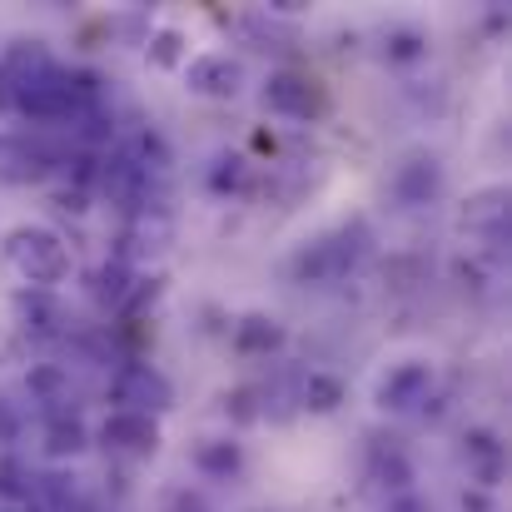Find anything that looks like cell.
I'll return each instance as SVG.
<instances>
[{
	"label": "cell",
	"mask_w": 512,
	"mask_h": 512,
	"mask_svg": "<svg viewBox=\"0 0 512 512\" xmlns=\"http://www.w3.org/2000/svg\"><path fill=\"white\" fill-rule=\"evenodd\" d=\"M5 259H10V269H15L30 289H50V284H60V279L70 274V249H65V239H60L55 229H45V224H15V229L5 234Z\"/></svg>",
	"instance_id": "cell-1"
},
{
	"label": "cell",
	"mask_w": 512,
	"mask_h": 512,
	"mask_svg": "<svg viewBox=\"0 0 512 512\" xmlns=\"http://www.w3.org/2000/svg\"><path fill=\"white\" fill-rule=\"evenodd\" d=\"M110 398H115V413H145V418H155V413L174 408V383L160 368H150V363H125L110 378Z\"/></svg>",
	"instance_id": "cell-2"
},
{
	"label": "cell",
	"mask_w": 512,
	"mask_h": 512,
	"mask_svg": "<svg viewBox=\"0 0 512 512\" xmlns=\"http://www.w3.org/2000/svg\"><path fill=\"white\" fill-rule=\"evenodd\" d=\"M358 254H363V229H339V234H329V239H314V244L294 259V274H299L304 284H334V279H343V274L358 264Z\"/></svg>",
	"instance_id": "cell-3"
},
{
	"label": "cell",
	"mask_w": 512,
	"mask_h": 512,
	"mask_svg": "<svg viewBox=\"0 0 512 512\" xmlns=\"http://www.w3.org/2000/svg\"><path fill=\"white\" fill-rule=\"evenodd\" d=\"M259 100H264L269 115H284V120H309V115L324 110V90H319V80H309V75H299V70H279V75H269L264 90H259Z\"/></svg>",
	"instance_id": "cell-4"
},
{
	"label": "cell",
	"mask_w": 512,
	"mask_h": 512,
	"mask_svg": "<svg viewBox=\"0 0 512 512\" xmlns=\"http://www.w3.org/2000/svg\"><path fill=\"white\" fill-rule=\"evenodd\" d=\"M184 90L189 95H204V100H234L244 90V65L224 50H209V55H194L184 65Z\"/></svg>",
	"instance_id": "cell-5"
},
{
	"label": "cell",
	"mask_w": 512,
	"mask_h": 512,
	"mask_svg": "<svg viewBox=\"0 0 512 512\" xmlns=\"http://www.w3.org/2000/svg\"><path fill=\"white\" fill-rule=\"evenodd\" d=\"M458 229L498 249V244L508 239V184H488V189H478L473 199H463Z\"/></svg>",
	"instance_id": "cell-6"
},
{
	"label": "cell",
	"mask_w": 512,
	"mask_h": 512,
	"mask_svg": "<svg viewBox=\"0 0 512 512\" xmlns=\"http://www.w3.org/2000/svg\"><path fill=\"white\" fill-rule=\"evenodd\" d=\"M100 443L110 453H125V458H155L160 453V423L145 418V413H110L100 423Z\"/></svg>",
	"instance_id": "cell-7"
},
{
	"label": "cell",
	"mask_w": 512,
	"mask_h": 512,
	"mask_svg": "<svg viewBox=\"0 0 512 512\" xmlns=\"http://www.w3.org/2000/svg\"><path fill=\"white\" fill-rule=\"evenodd\" d=\"M55 170V150L30 145L20 135H0V184H40Z\"/></svg>",
	"instance_id": "cell-8"
},
{
	"label": "cell",
	"mask_w": 512,
	"mask_h": 512,
	"mask_svg": "<svg viewBox=\"0 0 512 512\" xmlns=\"http://www.w3.org/2000/svg\"><path fill=\"white\" fill-rule=\"evenodd\" d=\"M428 383H433V368H428L423 358H408V363L388 368V378L378 383V408H383V413H403V408L423 403Z\"/></svg>",
	"instance_id": "cell-9"
},
{
	"label": "cell",
	"mask_w": 512,
	"mask_h": 512,
	"mask_svg": "<svg viewBox=\"0 0 512 512\" xmlns=\"http://www.w3.org/2000/svg\"><path fill=\"white\" fill-rule=\"evenodd\" d=\"M438 189H443V165H438L433 155H413V160H403L398 174H393V199H398L403 209H418V204L438 199Z\"/></svg>",
	"instance_id": "cell-10"
},
{
	"label": "cell",
	"mask_w": 512,
	"mask_h": 512,
	"mask_svg": "<svg viewBox=\"0 0 512 512\" xmlns=\"http://www.w3.org/2000/svg\"><path fill=\"white\" fill-rule=\"evenodd\" d=\"M120 264L125 259H150V254H160L165 244H170V214L165 209H135V219H130V229L120 234Z\"/></svg>",
	"instance_id": "cell-11"
},
{
	"label": "cell",
	"mask_w": 512,
	"mask_h": 512,
	"mask_svg": "<svg viewBox=\"0 0 512 512\" xmlns=\"http://www.w3.org/2000/svg\"><path fill=\"white\" fill-rule=\"evenodd\" d=\"M45 70H55V60H50V50H45L40 40H15V45L5 50V60H0V75H5V85L35 80V75H45Z\"/></svg>",
	"instance_id": "cell-12"
},
{
	"label": "cell",
	"mask_w": 512,
	"mask_h": 512,
	"mask_svg": "<svg viewBox=\"0 0 512 512\" xmlns=\"http://www.w3.org/2000/svg\"><path fill=\"white\" fill-rule=\"evenodd\" d=\"M234 348L239 353H274V348H284V324L269 314H244L234 324Z\"/></svg>",
	"instance_id": "cell-13"
},
{
	"label": "cell",
	"mask_w": 512,
	"mask_h": 512,
	"mask_svg": "<svg viewBox=\"0 0 512 512\" xmlns=\"http://www.w3.org/2000/svg\"><path fill=\"white\" fill-rule=\"evenodd\" d=\"M373 478H378L393 498L413 488V468H408V458H403L398 448H383V443L373 448Z\"/></svg>",
	"instance_id": "cell-14"
},
{
	"label": "cell",
	"mask_w": 512,
	"mask_h": 512,
	"mask_svg": "<svg viewBox=\"0 0 512 512\" xmlns=\"http://www.w3.org/2000/svg\"><path fill=\"white\" fill-rule=\"evenodd\" d=\"M130 289H135V279H130V269H125L120 259L105 264V269H95V299H100L105 309H125Z\"/></svg>",
	"instance_id": "cell-15"
},
{
	"label": "cell",
	"mask_w": 512,
	"mask_h": 512,
	"mask_svg": "<svg viewBox=\"0 0 512 512\" xmlns=\"http://www.w3.org/2000/svg\"><path fill=\"white\" fill-rule=\"evenodd\" d=\"M45 453L50 458H75V453H85V428L75 423V418H50L45 423Z\"/></svg>",
	"instance_id": "cell-16"
},
{
	"label": "cell",
	"mask_w": 512,
	"mask_h": 512,
	"mask_svg": "<svg viewBox=\"0 0 512 512\" xmlns=\"http://www.w3.org/2000/svg\"><path fill=\"white\" fill-rule=\"evenodd\" d=\"M239 463H244L239 443H199L194 448V468L209 478H229V473H239Z\"/></svg>",
	"instance_id": "cell-17"
},
{
	"label": "cell",
	"mask_w": 512,
	"mask_h": 512,
	"mask_svg": "<svg viewBox=\"0 0 512 512\" xmlns=\"http://www.w3.org/2000/svg\"><path fill=\"white\" fill-rule=\"evenodd\" d=\"M15 314L25 319V329H30V334H55V319H60V309L45 299V289L20 294V299H15Z\"/></svg>",
	"instance_id": "cell-18"
},
{
	"label": "cell",
	"mask_w": 512,
	"mask_h": 512,
	"mask_svg": "<svg viewBox=\"0 0 512 512\" xmlns=\"http://www.w3.org/2000/svg\"><path fill=\"white\" fill-rule=\"evenodd\" d=\"M463 443H468V453L483 463V468H478V473H483V488H493V483H498V468H503V443H498L488 428H473Z\"/></svg>",
	"instance_id": "cell-19"
},
{
	"label": "cell",
	"mask_w": 512,
	"mask_h": 512,
	"mask_svg": "<svg viewBox=\"0 0 512 512\" xmlns=\"http://www.w3.org/2000/svg\"><path fill=\"white\" fill-rule=\"evenodd\" d=\"M343 403V383L334 373H309L304 378V408L309 413H334Z\"/></svg>",
	"instance_id": "cell-20"
},
{
	"label": "cell",
	"mask_w": 512,
	"mask_h": 512,
	"mask_svg": "<svg viewBox=\"0 0 512 512\" xmlns=\"http://www.w3.org/2000/svg\"><path fill=\"white\" fill-rule=\"evenodd\" d=\"M184 50H189V45H184V35L165 25V30H155V35H150V50H145V55H150V65H155V70H179V65H184Z\"/></svg>",
	"instance_id": "cell-21"
},
{
	"label": "cell",
	"mask_w": 512,
	"mask_h": 512,
	"mask_svg": "<svg viewBox=\"0 0 512 512\" xmlns=\"http://www.w3.org/2000/svg\"><path fill=\"white\" fill-rule=\"evenodd\" d=\"M0 498H10V503H20V498H30V473H25V463L20 458H0Z\"/></svg>",
	"instance_id": "cell-22"
},
{
	"label": "cell",
	"mask_w": 512,
	"mask_h": 512,
	"mask_svg": "<svg viewBox=\"0 0 512 512\" xmlns=\"http://www.w3.org/2000/svg\"><path fill=\"white\" fill-rule=\"evenodd\" d=\"M423 50H428V40H423L418 30H393V35L383 40V55H388V60H418Z\"/></svg>",
	"instance_id": "cell-23"
},
{
	"label": "cell",
	"mask_w": 512,
	"mask_h": 512,
	"mask_svg": "<svg viewBox=\"0 0 512 512\" xmlns=\"http://www.w3.org/2000/svg\"><path fill=\"white\" fill-rule=\"evenodd\" d=\"M214 165H219V170L209 174L214 189H239V184H244V160H239V155H224V160H214Z\"/></svg>",
	"instance_id": "cell-24"
},
{
	"label": "cell",
	"mask_w": 512,
	"mask_h": 512,
	"mask_svg": "<svg viewBox=\"0 0 512 512\" xmlns=\"http://www.w3.org/2000/svg\"><path fill=\"white\" fill-rule=\"evenodd\" d=\"M55 209H65V214H85L90 204H85V189H60L55 194Z\"/></svg>",
	"instance_id": "cell-25"
},
{
	"label": "cell",
	"mask_w": 512,
	"mask_h": 512,
	"mask_svg": "<svg viewBox=\"0 0 512 512\" xmlns=\"http://www.w3.org/2000/svg\"><path fill=\"white\" fill-rule=\"evenodd\" d=\"M60 383H65V378H60L55 368H35V373H30V388H35V393H55Z\"/></svg>",
	"instance_id": "cell-26"
},
{
	"label": "cell",
	"mask_w": 512,
	"mask_h": 512,
	"mask_svg": "<svg viewBox=\"0 0 512 512\" xmlns=\"http://www.w3.org/2000/svg\"><path fill=\"white\" fill-rule=\"evenodd\" d=\"M15 433H20V418H15V408L0 398V443H15Z\"/></svg>",
	"instance_id": "cell-27"
},
{
	"label": "cell",
	"mask_w": 512,
	"mask_h": 512,
	"mask_svg": "<svg viewBox=\"0 0 512 512\" xmlns=\"http://www.w3.org/2000/svg\"><path fill=\"white\" fill-rule=\"evenodd\" d=\"M388 512H428V503H418L413 493H398V498L388 503Z\"/></svg>",
	"instance_id": "cell-28"
},
{
	"label": "cell",
	"mask_w": 512,
	"mask_h": 512,
	"mask_svg": "<svg viewBox=\"0 0 512 512\" xmlns=\"http://www.w3.org/2000/svg\"><path fill=\"white\" fill-rule=\"evenodd\" d=\"M463 512H493V503L483 493H463Z\"/></svg>",
	"instance_id": "cell-29"
},
{
	"label": "cell",
	"mask_w": 512,
	"mask_h": 512,
	"mask_svg": "<svg viewBox=\"0 0 512 512\" xmlns=\"http://www.w3.org/2000/svg\"><path fill=\"white\" fill-rule=\"evenodd\" d=\"M10 110V85H5V75H0V115Z\"/></svg>",
	"instance_id": "cell-30"
}]
</instances>
